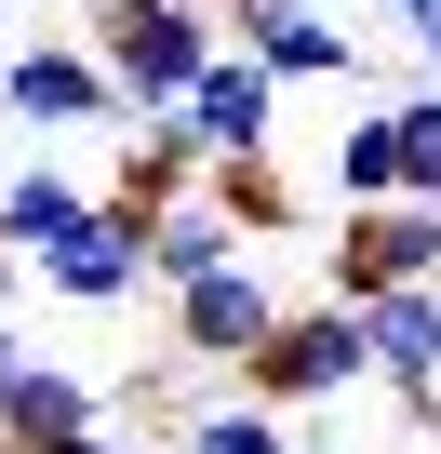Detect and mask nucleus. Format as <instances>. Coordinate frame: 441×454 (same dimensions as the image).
Masks as SVG:
<instances>
[{
	"label": "nucleus",
	"mask_w": 441,
	"mask_h": 454,
	"mask_svg": "<svg viewBox=\"0 0 441 454\" xmlns=\"http://www.w3.org/2000/svg\"><path fill=\"white\" fill-rule=\"evenodd\" d=\"M81 41H94L121 121H147V107H174V94L214 67V0H94Z\"/></svg>",
	"instance_id": "1"
},
{
	"label": "nucleus",
	"mask_w": 441,
	"mask_h": 454,
	"mask_svg": "<svg viewBox=\"0 0 441 454\" xmlns=\"http://www.w3.org/2000/svg\"><path fill=\"white\" fill-rule=\"evenodd\" d=\"M241 387L281 414V401H348V387H374V348H361V321L321 294V308H281L268 321V348L241 361Z\"/></svg>",
	"instance_id": "2"
},
{
	"label": "nucleus",
	"mask_w": 441,
	"mask_h": 454,
	"mask_svg": "<svg viewBox=\"0 0 441 454\" xmlns=\"http://www.w3.org/2000/svg\"><path fill=\"white\" fill-rule=\"evenodd\" d=\"M321 281H335V308L401 294V281H441V200H361V214H335Z\"/></svg>",
	"instance_id": "3"
},
{
	"label": "nucleus",
	"mask_w": 441,
	"mask_h": 454,
	"mask_svg": "<svg viewBox=\"0 0 441 454\" xmlns=\"http://www.w3.org/2000/svg\"><path fill=\"white\" fill-rule=\"evenodd\" d=\"M174 107H187V134H201L214 174H268V160H281V81H268L255 54H228V41H214V67H201Z\"/></svg>",
	"instance_id": "4"
},
{
	"label": "nucleus",
	"mask_w": 441,
	"mask_h": 454,
	"mask_svg": "<svg viewBox=\"0 0 441 454\" xmlns=\"http://www.w3.org/2000/svg\"><path fill=\"white\" fill-rule=\"evenodd\" d=\"M214 41L255 54L268 81H348L361 41L335 27V0H214Z\"/></svg>",
	"instance_id": "5"
},
{
	"label": "nucleus",
	"mask_w": 441,
	"mask_h": 454,
	"mask_svg": "<svg viewBox=\"0 0 441 454\" xmlns=\"http://www.w3.org/2000/svg\"><path fill=\"white\" fill-rule=\"evenodd\" d=\"M67 308H121V294H147V214L134 200H81L67 214V241L54 254H28Z\"/></svg>",
	"instance_id": "6"
},
{
	"label": "nucleus",
	"mask_w": 441,
	"mask_h": 454,
	"mask_svg": "<svg viewBox=\"0 0 441 454\" xmlns=\"http://www.w3.org/2000/svg\"><path fill=\"white\" fill-rule=\"evenodd\" d=\"M268 321H281V294L255 281V254H241V268L174 281V348H187V361H228V374H241V361L268 348Z\"/></svg>",
	"instance_id": "7"
},
{
	"label": "nucleus",
	"mask_w": 441,
	"mask_h": 454,
	"mask_svg": "<svg viewBox=\"0 0 441 454\" xmlns=\"http://www.w3.org/2000/svg\"><path fill=\"white\" fill-rule=\"evenodd\" d=\"M0 107L41 121V134H94V121H121L107 67H94V54H67V41H14V54H0Z\"/></svg>",
	"instance_id": "8"
},
{
	"label": "nucleus",
	"mask_w": 441,
	"mask_h": 454,
	"mask_svg": "<svg viewBox=\"0 0 441 454\" xmlns=\"http://www.w3.org/2000/svg\"><path fill=\"white\" fill-rule=\"evenodd\" d=\"M348 321H361L374 374H388V387H401L414 414H441V281H401V294H361Z\"/></svg>",
	"instance_id": "9"
},
{
	"label": "nucleus",
	"mask_w": 441,
	"mask_h": 454,
	"mask_svg": "<svg viewBox=\"0 0 441 454\" xmlns=\"http://www.w3.org/2000/svg\"><path fill=\"white\" fill-rule=\"evenodd\" d=\"M81 427H107V401H94L67 361H14V374H0V454H54V441H81Z\"/></svg>",
	"instance_id": "10"
},
{
	"label": "nucleus",
	"mask_w": 441,
	"mask_h": 454,
	"mask_svg": "<svg viewBox=\"0 0 441 454\" xmlns=\"http://www.w3.org/2000/svg\"><path fill=\"white\" fill-rule=\"evenodd\" d=\"M81 200H94V187H81V174H54V160H28V174H0V254H14V268H28V254H54Z\"/></svg>",
	"instance_id": "11"
},
{
	"label": "nucleus",
	"mask_w": 441,
	"mask_h": 454,
	"mask_svg": "<svg viewBox=\"0 0 441 454\" xmlns=\"http://www.w3.org/2000/svg\"><path fill=\"white\" fill-rule=\"evenodd\" d=\"M361 200H401V147H388V107H361V121L335 134V214H361Z\"/></svg>",
	"instance_id": "12"
},
{
	"label": "nucleus",
	"mask_w": 441,
	"mask_h": 454,
	"mask_svg": "<svg viewBox=\"0 0 441 454\" xmlns=\"http://www.w3.org/2000/svg\"><path fill=\"white\" fill-rule=\"evenodd\" d=\"M388 147H401V200H441V81L388 107Z\"/></svg>",
	"instance_id": "13"
},
{
	"label": "nucleus",
	"mask_w": 441,
	"mask_h": 454,
	"mask_svg": "<svg viewBox=\"0 0 441 454\" xmlns=\"http://www.w3.org/2000/svg\"><path fill=\"white\" fill-rule=\"evenodd\" d=\"M187 454H295V441L268 401H214V414H187Z\"/></svg>",
	"instance_id": "14"
},
{
	"label": "nucleus",
	"mask_w": 441,
	"mask_h": 454,
	"mask_svg": "<svg viewBox=\"0 0 441 454\" xmlns=\"http://www.w3.org/2000/svg\"><path fill=\"white\" fill-rule=\"evenodd\" d=\"M54 454H134V427H81V441H54Z\"/></svg>",
	"instance_id": "15"
},
{
	"label": "nucleus",
	"mask_w": 441,
	"mask_h": 454,
	"mask_svg": "<svg viewBox=\"0 0 441 454\" xmlns=\"http://www.w3.org/2000/svg\"><path fill=\"white\" fill-rule=\"evenodd\" d=\"M0 14H14V0H0Z\"/></svg>",
	"instance_id": "16"
}]
</instances>
